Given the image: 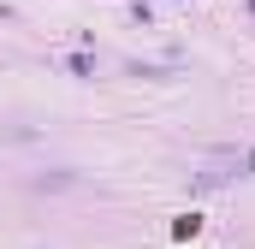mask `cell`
<instances>
[]
</instances>
